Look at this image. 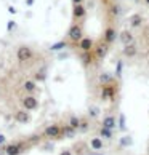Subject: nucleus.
<instances>
[{
    "instance_id": "obj_23",
    "label": "nucleus",
    "mask_w": 149,
    "mask_h": 155,
    "mask_svg": "<svg viewBox=\"0 0 149 155\" xmlns=\"http://www.w3.org/2000/svg\"><path fill=\"white\" fill-rule=\"evenodd\" d=\"M88 128H90V120L88 118H82V122H80V126H79V133H87L88 131Z\"/></svg>"
},
{
    "instance_id": "obj_17",
    "label": "nucleus",
    "mask_w": 149,
    "mask_h": 155,
    "mask_svg": "<svg viewBox=\"0 0 149 155\" xmlns=\"http://www.w3.org/2000/svg\"><path fill=\"white\" fill-rule=\"evenodd\" d=\"M98 136L101 137V139H112L114 137V130H109V128H106V126H101V128L98 130Z\"/></svg>"
},
{
    "instance_id": "obj_22",
    "label": "nucleus",
    "mask_w": 149,
    "mask_h": 155,
    "mask_svg": "<svg viewBox=\"0 0 149 155\" xmlns=\"http://www.w3.org/2000/svg\"><path fill=\"white\" fill-rule=\"evenodd\" d=\"M141 24H143V18H141L140 15H133L130 18V26L131 27H135V29H136V27H140Z\"/></svg>"
},
{
    "instance_id": "obj_20",
    "label": "nucleus",
    "mask_w": 149,
    "mask_h": 155,
    "mask_svg": "<svg viewBox=\"0 0 149 155\" xmlns=\"http://www.w3.org/2000/svg\"><path fill=\"white\" fill-rule=\"evenodd\" d=\"M98 82H100L101 85H107V83L114 82V75H112L111 72H101L100 77H98Z\"/></svg>"
},
{
    "instance_id": "obj_16",
    "label": "nucleus",
    "mask_w": 149,
    "mask_h": 155,
    "mask_svg": "<svg viewBox=\"0 0 149 155\" xmlns=\"http://www.w3.org/2000/svg\"><path fill=\"white\" fill-rule=\"evenodd\" d=\"M119 40H120V43H122V45H128V43L133 42L135 38H133V34L127 29V31H122V32H120Z\"/></svg>"
},
{
    "instance_id": "obj_30",
    "label": "nucleus",
    "mask_w": 149,
    "mask_h": 155,
    "mask_svg": "<svg viewBox=\"0 0 149 155\" xmlns=\"http://www.w3.org/2000/svg\"><path fill=\"white\" fill-rule=\"evenodd\" d=\"M59 155H74V152L71 150V149H63V150L59 152Z\"/></svg>"
},
{
    "instance_id": "obj_27",
    "label": "nucleus",
    "mask_w": 149,
    "mask_h": 155,
    "mask_svg": "<svg viewBox=\"0 0 149 155\" xmlns=\"http://www.w3.org/2000/svg\"><path fill=\"white\" fill-rule=\"evenodd\" d=\"M122 71H124V62L119 59V61H117V67H116V78H117V80L122 78Z\"/></svg>"
},
{
    "instance_id": "obj_4",
    "label": "nucleus",
    "mask_w": 149,
    "mask_h": 155,
    "mask_svg": "<svg viewBox=\"0 0 149 155\" xmlns=\"http://www.w3.org/2000/svg\"><path fill=\"white\" fill-rule=\"evenodd\" d=\"M32 58H34V51L29 47H26V45H22V47L16 50V59L19 62H29L32 61Z\"/></svg>"
},
{
    "instance_id": "obj_14",
    "label": "nucleus",
    "mask_w": 149,
    "mask_h": 155,
    "mask_svg": "<svg viewBox=\"0 0 149 155\" xmlns=\"http://www.w3.org/2000/svg\"><path fill=\"white\" fill-rule=\"evenodd\" d=\"M101 126H106V128H109V130H116L117 128V117L116 115H106L103 118Z\"/></svg>"
},
{
    "instance_id": "obj_19",
    "label": "nucleus",
    "mask_w": 149,
    "mask_h": 155,
    "mask_svg": "<svg viewBox=\"0 0 149 155\" xmlns=\"http://www.w3.org/2000/svg\"><path fill=\"white\" fill-rule=\"evenodd\" d=\"M22 88H24V91L27 94H31V93H34V91L37 90V82L36 80H26V82L22 83Z\"/></svg>"
},
{
    "instance_id": "obj_34",
    "label": "nucleus",
    "mask_w": 149,
    "mask_h": 155,
    "mask_svg": "<svg viewBox=\"0 0 149 155\" xmlns=\"http://www.w3.org/2000/svg\"><path fill=\"white\" fill-rule=\"evenodd\" d=\"M0 155H3V152H0Z\"/></svg>"
},
{
    "instance_id": "obj_31",
    "label": "nucleus",
    "mask_w": 149,
    "mask_h": 155,
    "mask_svg": "<svg viewBox=\"0 0 149 155\" xmlns=\"http://www.w3.org/2000/svg\"><path fill=\"white\" fill-rule=\"evenodd\" d=\"M3 144H7V136L0 134V146H3Z\"/></svg>"
},
{
    "instance_id": "obj_25",
    "label": "nucleus",
    "mask_w": 149,
    "mask_h": 155,
    "mask_svg": "<svg viewBox=\"0 0 149 155\" xmlns=\"http://www.w3.org/2000/svg\"><path fill=\"white\" fill-rule=\"evenodd\" d=\"M45 77H47V69L42 67V69H40V71L36 74V78H34V80H36V82H43Z\"/></svg>"
},
{
    "instance_id": "obj_18",
    "label": "nucleus",
    "mask_w": 149,
    "mask_h": 155,
    "mask_svg": "<svg viewBox=\"0 0 149 155\" xmlns=\"http://www.w3.org/2000/svg\"><path fill=\"white\" fill-rule=\"evenodd\" d=\"M76 133H77V131L74 130L71 125L66 123V125L61 126V136H63V137H72V136H76Z\"/></svg>"
},
{
    "instance_id": "obj_26",
    "label": "nucleus",
    "mask_w": 149,
    "mask_h": 155,
    "mask_svg": "<svg viewBox=\"0 0 149 155\" xmlns=\"http://www.w3.org/2000/svg\"><path fill=\"white\" fill-rule=\"evenodd\" d=\"M98 115H100L98 107H96V106H90L88 107V117L90 118H98Z\"/></svg>"
},
{
    "instance_id": "obj_6",
    "label": "nucleus",
    "mask_w": 149,
    "mask_h": 155,
    "mask_svg": "<svg viewBox=\"0 0 149 155\" xmlns=\"http://www.w3.org/2000/svg\"><path fill=\"white\" fill-rule=\"evenodd\" d=\"M21 106L24 107L26 110H36V109L39 107V99L32 94H26L21 99Z\"/></svg>"
},
{
    "instance_id": "obj_9",
    "label": "nucleus",
    "mask_w": 149,
    "mask_h": 155,
    "mask_svg": "<svg viewBox=\"0 0 149 155\" xmlns=\"http://www.w3.org/2000/svg\"><path fill=\"white\" fill-rule=\"evenodd\" d=\"M79 58H80V61H82V64H83L85 67L95 64V61H96L93 51H82V54H80Z\"/></svg>"
},
{
    "instance_id": "obj_7",
    "label": "nucleus",
    "mask_w": 149,
    "mask_h": 155,
    "mask_svg": "<svg viewBox=\"0 0 149 155\" xmlns=\"http://www.w3.org/2000/svg\"><path fill=\"white\" fill-rule=\"evenodd\" d=\"M77 48L80 51H93V48H95L93 38L91 37H82L79 40V43H77Z\"/></svg>"
},
{
    "instance_id": "obj_10",
    "label": "nucleus",
    "mask_w": 149,
    "mask_h": 155,
    "mask_svg": "<svg viewBox=\"0 0 149 155\" xmlns=\"http://www.w3.org/2000/svg\"><path fill=\"white\" fill-rule=\"evenodd\" d=\"M88 147L91 149V150H95V152H101L103 149H104V139H101L100 136L91 137L90 142H88Z\"/></svg>"
},
{
    "instance_id": "obj_12",
    "label": "nucleus",
    "mask_w": 149,
    "mask_h": 155,
    "mask_svg": "<svg viewBox=\"0 0 149 155\" xmlns=\"http://www.w3.org/2000/svg\"><path fill=\"white\" fill-rule=\"evenodd\" d=\"M72 15H74V18H76V21H82L85 19V16H87V10H85L83 7V3H77V5H74V8H72Z\"/></svg>"
},
{
    "instance_id": "obj_32",
    "label": "nucleus",
    "mask_w": 149,
    "mask_h": 155,
    "mask_svg": "<svg viewBox=\"0 0 149 155\" xmlns=\"http://www.w3.org/2000/svg\"><path fill=\"white\" fill-rule=\"evenodd\" d=\"M88 155H104V153H101V152H95V153H88Z\"/></svg>"
},
{
    "instance_id": "obj_28",
    "label": "nucleus",
    "mask_w": 149,
    "mask_h": 155,
    "mask_svg": "<svg viewBox=\"0 0 149 155\" xmlns=\"http://www.w3.org/2000/svg\"><path fill=\"white\" fill-rule=\"evenodd\" d=\"M117 125H119V128L125 131V114H120L119 118H117Z\"/></svg>"
},
{
    "instance_id": "obj_29",
    "label": "nucleus",
    "mask_w": 149,
    "mask_h": 155,
    "mask_svg": "<svg viewBox=\"0 0 149 155\" xmlns=\"http://www.w3.org/2000/svg\"><path fill=\"white\" fill-rule=\"evenodd\" d=\"M119 144H120V147H128V146L131 144V137H130V136H124L122 139H120Z\"/></svg>"
},
{
    "instance_id": "obj_1",
    "label": "nucleus",
    "mask_w": 149,
    "mask_h": 155,
    "mask_svg": "<svg viewBox=\"0 0 149 155\" xmlns=\"http://www.w3.org/2000/svg\"><path fill=\"white\" fill-rule=\"evenodd\" d=\"M31 147L29 141H15L10 142L5 147V155H21L22 152H26L27 149Z\"/></svg>"
},
{
    "instance_id": "obj_5",
    "label": "nucleus",
    "mask_w": 149,
    "mask_h": 155,
    "mask_svg": "<svg viewBox=\"0 0 149 155\" xmlns=\"http://www.w3.org/2000/svg\"><path fill=\"white\" fill-rule=\"evenodd\" d=\"M43 137L47 139H61V126L59 125H50L43 130Z\"/></svg>"
},
{
    "instance_id": "obj_8",
    "label": "nucleus",
    "mask_w": 149,
    "mask_h": 155,
    "mask_svg": "<svg viewBox=\"0 0 149 155\" xmlns=\"http://www.w3.org/2000/svg\"><path fill=\"white\" fill-rule=\"evenodd\" d=\"M116 37H117L116 27H114V26H107L104 34H103V42H104L106 45H112L114 42H116Z\"/></svg>"
},
{
    "instance_id": "obj_3",
    "label": "nucleus",
    "mask_w": 149,
    "mask_h": 155,
    "mask_svg": "<svg viewBox=\"0 0 149 155\" xmlns=\"http://www.w3.org/2000/svg\"><path fill=\"white\" fill-rule=\"evenodd\" d=\"M83 37V27L80 22H74V24L69 27V31H67V38L71 40L74 45L79 43V40Z\"/></svg>"
},
{
    "instance_id": "obj_24",
    "label": "nucleus",
    "mask_w": 149,
    "mask_h": 155,
    "mask_svg": "<svg viewBox=\"0 0 149 155\" xmlns=\"http://www.w3.org/2000/svg\"><path fill=\"white\" fill-rule=\"evenodd\" d=\"M66 47H67V42H66V40H61V42L55 43V45H51V47H50V50H51V51H59V50L66 48Z\"/></svg>"
},
{
    "instance_id": "obj_33",
    "label": "nucleus",
    "mask_w": 149,
    "mask_h": 155,
    "mask_svg": "<svg viewBox=\"0 0 149 155\" xmlns=\"http://www.w3.org/2000/svg\"><path fill=\"white\" fill-rule=\"evenodd\" d=\"M144 2H146V5H147V7H149V0H144Z\"/></svg>"
},
{
    "instance_id": "obj_11",
    "label": "nucleus",
    "mask_w": 149,
    "mask_h": 155,
    "mask_svg": "<svg viewBox=\"0 0 149 155\" xmlns=\"http://www.w3.org/2000/svg\"><path fill=\"white\" fill-rule=\"evenodd\" d=\"M15 120L18 123H29L31 122L29 110H26V109H19V110H16L15 112Z\"/></svg>"
},
{
    "instance_id": "obj_2",
    "label": "nucleus",
    "mask_w": 149,
    "mask_h": 155,
    "mask_svg": "<svg viewBox=\"0 0 149 155\" xmlns=\"http://www.w3.org/2000/svg\"><path fill=\"white\" fill-rule=\"evenodd\" d=\"M116 82V80H114ZM107 83V85H101V101H116V97H117V93H119V87H117V83Z\"/></svg>"
},
{
    "instance_id": "obj_15",
    "label": "nucleus",
    "mask_w": 149,
    "mask_h": 155,
    "mask_svg": "<svg viewBox=\"0 0 149 155\" xmlns=\"http://www.w3.org/2000/svg\"><path fill=\"white\" fill-rule=\"evenodd\" d=\"M107 47H109V45H106V43H101V45H98V47H95L93 48L95 58L96 59H103V58H104L106 53H107Z\"/></svg>"
},
{
    "instance_id": "obj_13",
    "label": "nucleus",
    "mask_w": 149,
    "mask_h": 155,
    "mask_svg": "<svg viewBox=\"0 0 149 155\" xmlns=\"http://www.w3.org/2000/svg\"><path fill=\"white\" fill-rule=\"evenodd\" d=\"M138 54V47H136L135 40L128 45H124V56L125 58H135Z\"/></svg>"
},
{
    "instance_id": "obj_21",
    "label": "nucleus",
    "mask_w": 149,
    "mask_h": 155,
    "mask_svg": "<svg viewBox=\"0 0 149 155\" xmlns=\"http://www.w3.org/2000/svg\"><path fill=\"white\" fill-rule=\"evenodd\" d=\"M80 122H82V118L80 117H77V115H71L69 117V120H67V125H71L74 130H79V126H80Z\"/></svg>"
}]
</instances>
